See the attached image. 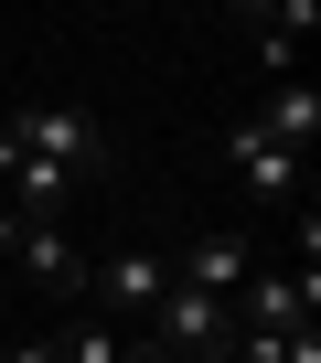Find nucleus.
I'll return each mask as SVG.
<instances>
[{
  "label": "nucleus",
  "mask_w": 321,
  "mask_h": 363,
  "mask_svg": "<svg viewBox=\"0 0 321 363\" xmlns=\"http://www.w3.org/2000/svg\"><path fill=\"white\" fill-rule=\"evenodd\" d=\"M0 139H11L22 160L75 171V182H97V171H107V128H97L86 107H22V118H0Z\"/></svg>",
  "instance_id": "f257e3e1"
},
{
  "label": "nucleus",
  "mask_w": 321,
  "mask_h": 363,
  "mask_svg": "<svg viewBox=\"0 0 321 363\" xmlns=\"http://www.w3.org/2000/svg\"><path fill=\"white\" fill-rule=\"evenodd\" d=\"M225 331H236L225 299H214V289H183V278L160 289V310H150V342H160V352H183V363H193V352H225Z\"/></svg>",
  "instance_id": "39448f33"
},
{
  "label": "nucleus",
  "mask_w": 321,
  "mask_h": 363,
  "mask_svg": "<svg viewBox=\"0 0 321 363\" xmlns=\"http://www.w3.org/2000/svg\"><path fill=\"white\" fill-rule=\"evenodd\" d=\"M214 363H321V320L310 331H225Z\"/></svg>",
  "instance_id": "9d476101"
},
{
  "label": "nucleus",
  "mask_w": 321,
  "mask_h": 363,
  "mask_svg": "<svg viewBox=\"0 0 321 363\" xmlns=\"http://www.w3.org/2000/svg\"><path fill=\"white\" fill-rule=\"evenodd\" d=\"M321 33V11H310V0H268V11H257V65L278 75V86H300V43Z\"/></svg>",
  "instance_id": "0eeeda50"
},
{
  "label": "nucleus",
  "mask_w": 321,
  "mask_h": 363,
  "mask_svg": "<svg viewBox=\"0 0 321 363\" xmlns=\"http://www.w3.org/2000/svg\"><path fill=\"white\" fill-rule=\"evenodd\" d=\"M225 320L236 331H310L321 320V267H246V289H236Z\"/></svg>",
  "instance_id": "7ed1b4c3"
},
{
  "label": "nucleus",
  "mask_w": 321,
  "mask_h": 363,
  "mask_svg": "<svg viewBox=\"0 0 321 363\" xmlns=\"http://www.w3.org/2000/svg\"><path fill=\"white\" fill-rule=\"evenodd\" d=\"M0 257H11L22 289H43V299H86V278H97L65 225H33V214H11V203H0Z\"/></svg>",
  "instance_id": "f03ea898"
},
{
  "label": "nucleus",
  "mask_w": 321,
  "mask_h": 363,
  "mask_svg": "<svg viewBox=\"0 0 321 363\" xmlns=\"http://www.w3.org/2000/svg\"><path fill=\"white\" fill-rule=\"evenodd\" d=\"M246 267H257V257H246V235H193V246L172 257V278H183V289H214V299H236V289H246Z\"/></svg>",
  "instance_id": "6e6552de"
},
{
  "label": "nucleus",
  "mask_w": 321,
  "mask_h": 363,
  "mask_svg": "<svg viewBox=\"0 0 321 363\" xmlns=\"http://www.w3.org/2000/svg\"><path fill=\"white\" fill-rule=\"evenodd\" d=\"M0 363H54V331L43 342H0Z\"/></svg>",
  "instance_id": "f8f14e48"
},
{
  "label": "nucleus",
  "mask_w": 321,
  "mask_h": 363,
  "mask_svg": "<svg viewBox=\"0 0 321 363\" xmlns=\"http://www.w3.org/2000/svg\"><path fill=\"white\" fill-rule=\"evenodd\" d=\"M54 363H129V331L86 310V320H65V331H54Z\"/></svg>",
  "instance_id": "9b49d317"
},
{
  "label": "nucleus",
  "mask_w": 321,
  "mask_h": 363,
  "mask_svg": "<svg viewBox=\"0 0 321 363\" xmlns=\"http://www.w3.org/2000/svg\"><path fill=\"white\" fill-rule=\"evenodd\" d=\"M246 128H257V139H278V150L300 160V150L321 139V86H268V107H257Z\"/></svg>",
  "instance_id": "1a4fd4ad"
},
{
  "label": "nucleus",
  "mask_w": 321,
  "mask_h": 363,
  "mask_svg": "<svg viewBox=\"0 0 321 363\" xmlns=\"http://www.w3.org/2000/svg\"><path fill=\"white\" fill-rule=\"evenodd\" d=\"M129 363H183V352H160V342H129Z\"/></svg>",
  "instance_id": "ddd939ff"
},
{
  "label": "nucleus",
  "mask_w": 321,
  "mask_h": 363,
  "mask_svg": "<svg viewBox=\"0 0 321 363\" xmlns=\"http://www.w3.org/2000/svg\"><path fill=\"white\" fill-rule=\"evenodd\" d=\"M160 289H172V257H150V246H129V257H107V267L86 278V310L129 331L139 310H160Z\"/></svg>",
  "instance_id": "20e7f679"
},
{
  "label": "nucleus",
  "mask_w": 321,
  "mask_h": 363,
  "mask_svg": "<svg viewBox=\"0 0 321 363\" xmlns=\"http://www.w3.org/2000/svg\"><path fill=\"white\" fill-rule=\"evenodd\" d=\"M225 171H236V182H246V193H268V203H289V193H300V160H289V150H278V139H257V128H246V118H236V128H225Z\"/></svg>",
  "instance_id": "423d86ee"
}]
</instances>
